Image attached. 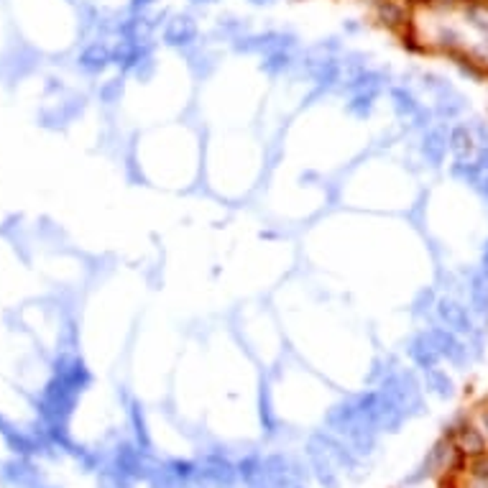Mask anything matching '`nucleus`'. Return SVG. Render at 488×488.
<instances>
[{"instance_id":"obj_1","label":"nucleus","mask_w":488,"mask_h":488,"mask_svg":"<svg viewBox=\"0 0 488 488\" xmlns=\"http://www.w3.org/2000/svg\"><path fill=\"white\" fill-rule=\"evenodd\" d=\"M450 143H453V149L458 156H466L468 151L473 149V138H470V133H468L466 128H455L453 136H450Z\"/></svg>"},{"instance_id":"obj_2","label":"nucleus","mask_w":488,"mask_h":488,"mask_svg":"<svg viewBox=\"0 0 488 488\" xmlns=\"http://www.w3.org/2000/svg\"><path fill=\"white\" fill-rule=\"evenodd\" d=\"M483 422H486V430H488V411H483Z\"/></svg>"}]
</instances>
